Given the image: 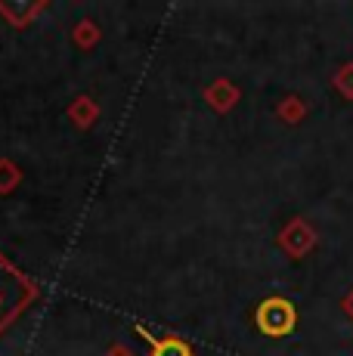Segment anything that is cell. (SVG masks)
I'll use <instances>...</instances> for the list:
<instances>
[{"label": "cell", "mask_w": 353, "mask_h": 356, "mask_svg": "<svg viewBox=\"0 0 353 356\" xmlns=\"http://www.w3.org/2000/svg\"><path fill=\"white\" fill-rule=\"evenodd\" d=\"M133 332L149 344V356H195L192 344H189L186 338H180V334H174V332L155 334V332H149L142 323L133 325Z\"/></svg>", "instance_id": "277c9868"}, {"label": "cell", "mask_w": 353, "mask_h": 356, "mask_svg": "<svg viewBox=\"0 0 353 356\" xmlns=\"http://www.w3.org/2000/svg\"><path fill=\"white\" fill-rule=\"evenodd\" d=\"M341 313H344V316H347V319H353V289H350V291L341 298Z\"/></svg>", "instance_id": "4fadbf2b"}, {"label": "cell", "mask_w": 353, "mask_h": 356, "mask_svg": "<svg viewBox=\"0 0 353 356\" xmlns=\"http://www.w3.org/2000/svg\"><path fill=\"white\" fill-rule=\"evenodd\" d=\"M331 87L338 90V97H344L347 102H353V63L338 65V72L331 74Z\"/></svg>", "instance_id": "8fae6325"}, {"label": "cell", "mask_w": 353, "mask_h": 356, "mask_svg": "<svg viewBox=\"0 0 353 356\" xmlns=\"http://www.w3.org/2000/svg\"><path fill=\"white\" fill-rule=\"evenodd\" d=\"M276 118L282 121V124H288V127H297V124H304V118L310 115V106H307V99L304 97H297V93H288V97H282L279 102H276Z\"/></svg>", "instance_id": "ba28073f"}, {"label": "cell", "mask_w": 353, "mask_h": 356, "mask_svg": "<svg viewBox=\"0 0 353 356\" xmlns=\"http://www.w3.org/2000/svg\"><path fill=\"white\" fill-rule=\"evenodd\" d=\"M99 40H103V29H99L93 19H81V22L72 29V44L78 47V50H84V53L93 50Z\"/></svg>", "instance_id": "9c48e42d"}, {"label": "cell", "mask_w": 353, "mask_h": 356, "mask_svg": "<svg viewBox=\"0 0 353 356\" xmlns=\"http://www.w3.org/2000/svg\"><path fill=\"white\" fill-rule=\"evenodd\" d=\"M202 97H205L208 102V108H214L217 115H229L236 106H239V99H242V90H239V84H233L229 78H214L211 84L202 90Z\"/></svg>", "instance_id": "5b68a950"}, {"label": "cell", "mask_w": 353, "mask_h": 356, "mask_svg": "<svg viewBox=\"0 0 353 356\" xmlns=\"http://www.w3.org/2000/svg\"><path fill=\"white\" fill-rule=\"evenodd\" d=\"M50 10L47 0H22V3H6L0 0V19H3L10 29H28L40 13Z\"/></svg>", "instance_id": "8992f818"}, {"label": "cell", "mask_w": 353, "mask_h": 356, "mask_svg": "<svg viewBox=\"0 0 353 356\" xmlns=\"http://www.w3.org/2000/svg\"><path fill=\"white\" fill-rule=\"evenodd\" d=\"M65 115H69V121L78 130H90L93 124L99 121V102L93 99V97H87V93H81V97H74L69 102V108H65Z\"/></svg>", "instance_id": "52a82bcc"}, {"label": "cell", "mask_w": 353, "mask_h": 356, "mask_svg": "<svg viewBox=\"0 0 353 356\" xmlns=\"http://www.w3.org/2000/svg\"><path fill=\"white\" fill-rule=\"evenodd\" d=\"M103 356H137V353H133L127 344H112V347H108V350H106Z\"/></svg>", "instance_id": "7c38bea8"}, {"label": "cell", "mask_w": 353, "mask_h": 356, "mask_svg": "<svg viewBox=\"0 0 353 356\" xmlns=\"http://www.w3.org/2000/svg\"><path fill=\"white\" fill-rule=\"evenodd\" d=\"M22 183V168L13 159H0V195H10Z\"/></svg>", "instance_id": "30bf717a"}, {"label": "cell", "mask_w": 353, "mask_h": 356, "mask_svg": "<svg viewBox=\"0 0 353 356\" xmlns=\"http://www.w3.org/2000/svg\"><path fill=\"white\" fill-rule=\"evenodd\" d=\"M276 245L282 248L285 257L304 260V257H310L316 251L319 232L313 229V223H310L307 217H291V220L279 229V236H276Z\"/></svg>", "instance_id": "3957f363"}, {"label": "cell", "mask_w": 353, "mask_h": 356, "mask_svg": "<svg viewBox=\"0 0 353 356\" xmlns=\"http://www.w3.org/2000/svg\"><path fill=\"white\" fill-rule=\"evenodd\" d=\"M40 298V285L0 251V338L10 332Z\"/></svg>", "instance_id": "6da1fadb"}, {"label": "cell", "mask_w": 353, "mask_h": 356, "mask_svg": "<svg viewBox=\"0 0 353 356\" xmlns=\"http://www.w3.org/2000/svg\"><path fill=\"white\" fill-rule=\"evenodd\" d=\"M254 325L263 338H288L297 328V310L288 298L282 294H270L257 304L254 310Z\"/></svg>", "instance_id": "7a4b0ae2"}]
</instances>
